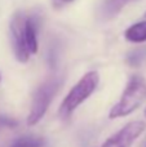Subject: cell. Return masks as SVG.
I'll return each mask as SVG.
<instances>
[{
  "label": "cell",
  "mask_w": 146,
  "mask_h": 147,
  "mask_svg": "<svg viewBox=\"0 0 146 147\" xmlns=\"http://www.w3.org/2000/svg\"><path fill=\"white\" fill-rule=\"evenodd\" d=\"M146 99V80L141 75H133L129 79L119 102L110 110L109 117L118 119L136 111Z\"/></svg>",
  "instance_id": "6da1fadb"
},
{
  "label": "cell",
  "mask_w": 146,
  "mask_h": 147,
  "mask_svg": "<svg viewBox=\"0 0 146 147\" xmlns=\"http://www.w3.org/2000/svg\"><path fill=\"white\" fill-rule=\"evenodd\" d=\"M44 140L35 136H23L13 141L10 147H43Z\"/></svg>",
  "instance_id": "ba28073f"
},
{
  "label": "cell",
  "mask_w": 146,
  "mask_h": 147,
  "mask_svg": "<svg viewBox=\"0 0 146 147\" xmlns=\"http://www.w3.org/2000/svg\"><path fill=\"white\" fill-rule=\"evenodd\" d=\"M62 84V79L59 76H53V78L45 80L38 89L32 98L31 109L27 116V125H35L41 120V117L45 115L49 105H51L53 97L56 96L57 90L59 89Z\"/></svg>",
  "instance_id": "3957f363"
},
{
  "label": "cell",
  "mask_w": 146,
  "mask_h": 147,
  "mask_svg": "<svg viewBox=\"0 0 146 147\" xmlns=\"http://www.w3.org/2000/svg\"><path fill=\"white\" fill-rule=\"evenodd\" d=\"M145 58V51H136L132 52L128 56V63L132 65V66H137L140 65Z\"/></svg>",
  "instance_id": "9c48e42d"
},
{
  "label": "cell",
  "mask_w": 146,
  "mask_h": 147,
  "mask_svg": "<svg viewBox=\"0 0 146 147\" xmlns=\"http://www.w3.org/2000/svg\"><path fill=\"white\" fill-rule=\"evenodd\" d=\"M25 16L23 13L14 14L10 23V32H12V41L14 54L20 62H27L30 53L25 44V36H23V23H25Z\"/></svg>",
  "instance_id": "5b68a950"
},
{
  "label": "cell",
  "mask_w": 146,
  "mask_h": 147,
  "mask_svg": "<svg viewBox=\"0 0 146 147\" xmlns=\"http://www.w3.org/2000/svg\"><path fill=\"white\" fill-rule=\"evenodd\" d=\"M145 16H146V13H145Z\"/></svg>",
  "instance_id": "4fadbf2b"
},
{
  "label": "cell",
  "mask_w": 146,
  "mask_h": 147,
  "mask_svg": "<svg viewBox=\"0 0 146 147\" xmlns=\"http://www.w3.org/2000/svg\"><path fill=\"white\" fill-rule=\"evenodd\" d=\"M0 80H1V78H0Z\"/></svg>",
  "instance_id": "7c38bea8"
},
{
  "label": "cell",
  "mask_w": 146,
  "mask_h": 147,
  "mask_svg": "<svg viewBox=\"0 0 146 147\" xmlns=\"http://www.w3.org/2000/svg\"><path fill=\"white\" fill-rule=\"evenodd\" d=\"M100 83V75L97 71H89L87 72L74 86L64 102L61 103L58 110V114L62 119H69L71 114L96 90Z\"/></svg>",
  "instance_id": "7a4b0ae2"
},
{
  "label": "cell",
  "mask_w": 146,
  "mask_h": 147,
  "mask_svg": "<svg viewBox=\"0 0 146 147\" xmlns=\"http://www.w3.org/2000/svg\"><path fill=\"white\" fill-rule=\"evenodd\" d=\"M71 1H74V0H52V4H53L54 8H61Z\"/></svg>",
  "instance_id": "30bf717a"
},
{
  "label": "cell",
  "mask_w": 146,
  "mask_h": 147,
  "mask_svg": "<svg viewBox=\"0 0 146 147\" xmlns=\"http://www.w3.org/2000/svg\"><path fill=\"white\" fill-rule=\"evenodd\" d=\"M124 36L131 43H142L146 41V21H141L129 26L124 32Z\"/></svg>",
  "instance_id": "52a82bcc"
},
{
  "label": "cell",
  "mask_w": 146,
  "mask_h": 147,
  "mask_svg": "<svg viewBox=\"0 0 146 147\" xmlns=\"http://www.w3.org/2000/svg\"><path fill=\"white\" fill-rule=\"evenodd\" d=\"M145 129L146 124L144 121H131L122 128L116 134L109 138L102 147H131Z\"/></svg>",
  "instance_id": "277c9868"
},
{
  "label": "cell",
  "mask_w": 146,
  "mask_h": 147,
  "mask_svg": "<svg viewBox=\"0 0 146 147\" xmlns=\"http://www.w3.org/2000/svg\"><path fill=\"white\" fill-rule=\"evenodd\" d=\"M23 36H25V44L28 53L34 54L38 52V25L35 18L26 17L23 23Z\"/></svg>",
  "instance_id": "8992f818"
},
{
  "label": "cell",
  "mask_w": 146,
  "mask_h": 147,
  "mask_svg": "<svg viewBox=\"0 0 146 147\" xmlns=\"http://www.w3.org/2000/svg\"><path fill=\"white\" fill-rule=\"evenodd\" d=\"M145 115H146V111H145Z\"/></svg>",
  "instance_id": "8fae6325"
}]
</instances>
